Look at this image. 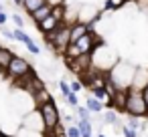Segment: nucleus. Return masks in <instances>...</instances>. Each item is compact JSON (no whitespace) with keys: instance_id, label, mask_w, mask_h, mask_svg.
<instances>
[{"instance_id":"16","label":"nucleus","mask_w":148,"mask_h":137,"mask_svg":"<svg viewBox=\"0 0 148 137\" xmlns=\"http://www.w3.org/2000/svg\"><path fill=\"white\" fill-rule=\"evenodd\" d=\"M75 109H77V115H79V119H89L91 111H89L87 107H75Z\"/></svg>"},{"instance_id":"18","label":"nucleus","mask_w":148,"mask_h":137,"mask_svg":"<svg viewBox=\"0 0 148 137\" xmlns=\"http://www.w3.org/2000/svg\"><path fill=\"white\" fill-rule=\"evenodd\" d=\"M81 89H83V81H81V79H75V81L71 83V91H73V93H79Z\"/></svg>"},{"instance_id":"28","label":"nucleus","mask_w":148,"mask_h":137,"mask_svg":"<svg viewBox=\"0 0 148 137\" xmlns=\"http://www.w3.org/2000/svg\"><path fill=\"white\" fill-rule=\"evenodd\" d=\"M0 12H4V6H2V4H0Z\"/></svg>"},{"instance_id":"4","label":"nucleus","mask_w":148,"mask_h":137,"mask_svg":"<svg viewBox=\"0 0 148 137\" xmlns=\"http://www.w3.org/2000/svg\"><path fill=\"white\" fill-rule=\"evenodd\" d=\"M63 20H65V6H63V4H55V6H53V12H51L43 22H39L37 28L41 30L43 36H47V34L55 32L61 24H65Z\"/></svg>"},{"instance_id":"24","label":"nucleus","mask_w":148,"mask_h":137,"mask_svg":"<svg viewBox=\"0 0 148 137\" xmlns=\"http://www.w3.org/2000/svg\"><path fill=\"white\" fill-rule=\"evenodd\" d=\"M6 20H8L6 12H0V26H4V24H6Z\"/></svg>"},{"instance_id":"29","label":"nucleus","mask_w":148,"mask_h":137,"mask_svg":"<svg viewBox=\"0 0 148 137\" xmlns=\"http://www.w3.org/2000/svg\"><path fill=\"white\" fill-rule=\"evenodd\" d=\"M97 137H106V135H97Z\"/></svg>"},{"instance_id":"5","label":"nucleus","mask_w":148,"mask_h":137,"mask_svg":"<svg viewBox=\"0 0 148 137\" xmlns=\"http://www.w3.org/2000/svg\"><path fill=\"white\" fill-rule=\"evenodd\" d=\"M4 73H6V77H8V79H12V81H21V79H25V77L33 75V65H31L27 59H23V57H18V55H16Z\"/></svg>"},{"instance_id":"15","label":"nucleus","mask_w":148,"mask_h":137,"mask_svg":"<svg viewBox=\"0 0 148 137\" xmlns=\"http://www.w3.org/2000/svg\"><path fill=\"white\" fill-rule=\"evenodd\" d=\"M25 47H27V49H29V53H33V55H39V53H41V51H39V47H37V43H35L33 38H29V40L25 43Z\"/></svg>"},{"instance_id":"19","label":"nucleus","mask_w":148,"mask_h":137,"mask_svg":"<svg viewBox=\"0 0 148 137\" xmlns=\"http://www.w3.org/2000/svg\"><path fill=\"white\" fill-rule=\"evenodd\" d=\"M59 91H61V93H63V95L67 97V95L71 93V87H69V85H67L65 81H61V83H59Z\"/></svg>"},{"instance_id":"9","label":"nucleus","mask_w":148,"mask_h":137,"mask_svg":"<svg viewBox=\"0 0 148 137\" xmlns=\"http://www.w3.org/2000/svg\"><path fill=\"white\" fill-rule=\"evenodd\" d=\"M49 0H25V4H23V8L29 12V14H33L35 10H39L43 4H47Z\"/></svg>"},{"instance_id":"21","label":"nucleus","mask_w":148,"mask_h":137,"mask_svg":"<svg viewBox=\"0 0 148 137\" xmlns=\"http://www.w3.org/2000/svg\"><path fill=\"white\" fill-rule=\"evenodd\" d=\"M12 20H14L16 28H23V26H25V20H23V16H21V14H14V16H12Z\"/></svg>"},{"instance_id":"26","label":"nucleus","mask_w":148,"mask_h":137,"mask_svg":"<svg viewBox=\"0 0 148 137\" xmlns=\"http://www.w3.org/2000/svg\"><path fill=\"white\" fill-rule=\"evenodd\" d=\"M45 137H57V133H45Z\"/></svg>"},{"instance_id":"3","label":"nucleus","mask_w":148,"mask_h":137,"mask_svg":"<svg viewBox=\"0 0 148 137\" xmlns=\"http://www.w3.org/2000/svg\"><path fill=\"white\" fill-rule=\"evenodd\" d=\"M45 40L51 45V49L57 55H65L67 49L71 47V24H61L55 32L47 34Z\"/></svg>"},{"instance_id":"8","label":"nucleus","mask_w":148,"mask_h":137,"mask_svg":"<svg viewBox=\"0 0 148 137\" xmlns=\"http://www.w3.org/2000/svg\"><path fill=\"white\" fill-rule=\"evenodd\" d=\"M16 55L10 51V49H4V47H0V71H6L8 69V65L12 63V59H14Z\"/></svg>"},{"instance_id":"6","label":"nucleus","mask_w":148,"mask_h":137,"mask_svg":"<svg viewBox=\"0 0 148 137\" xmlns=\"http://www.w3.org/2000/svg\"><path fill=\"white\" fill-rule=\"evenodd\" d=\"M87 32H91V24L81 22V20L73 22V24H71V45H75L79 38H83Z\"/></svg>"},{"instance_id":"11","label":"nucleus","mask_w":148,"mask_h":137,"mask_svg":"<svg viewBox=\"0 0 148 137\" xmlns=\"http://www.w3.org/2000/svg\"><path fill=\"white\" fill-rule=\"evenodd\" d=\"M77 125H79L83 137H91V123H89V119H79Z\"/></svg>"},{"instance_id":"10","label":"nucleus","mask_w":148,"mask_h":137,"mask_svg":"<svg viewBox=\"0 0 148 137\" xmlns=\"http://www.w3.org/2000/svg\"><path fill=\"white\" fill-rule=\"evenodd\" d=\"M85 107H87L91 113H101V111H103V101H99V99H95V97L91 95V97L87 99Z\"/></svg>"},{"instance_id":"17","label":"nucleus","mask_w":148,"mask_h":137,"mask_svg":"<svg viewBox=\"0 0 148 137\" xmlns=\"http://www.w3.org/2000/svg\"><path fill=\"white\" fill-rule=\"evenodd\" d=\"M65 99H67V103H69L71 107H79V103H77V93H73V91H71Z\"/></svg>"},{"instance_id":"27","label":"nucleus","mask_w":148,"mask_h":137,"mask_svg":"<svg viewBox=\"0 0 148 137\" xmlns=\"http://www.w3.org/2000/svg\"><path fill=\"white\" fill-rule=\"evenodd\" d=\"M0 137H8V135H6V133H2V131H0Z\"/></svg>"},{"instance_id":"20","label":"nucleus","mask_w":148,"mask_h":137,"mask_svg":"<svg viewBox=\"0 0 148 137\" xmlns=\"http://www.w3.org/2000/svg\"><path fill=\"white\" fill-rule=\"evenodd\" d=\"M124 137H138V133H136V129H132L130 125H126L124 127Z\"/></svg>"},{"instance_id":"25","label":"nucleus","mask_w":148,"mask_h":137,"mask_svg":"<svg viewBox=\"0 0 148 137\" xmlns=\"http://www.w3.org/2000/svg\"><path fill=\"white\" fill-rule=\"evenodd\" d=\"M12 4H16V6H23V4H25V0H12Z\"/></svg>"},{"instance_id":"1","label":"nucleus","mask_w":148,"mask_h":137,"mask_svg":"<svg viewBox=\"0 0 148 137\" xmlns=\"http://www.w3.org/2000/svg\"><path fill=\"white\" fill-rule=\"evenodd\" d=\"M39 117H41L45 133H57L59 123H61V115H59V109L51 97L39 103Z\"/></svg>"},{"instance_id":"7","label":"nucleus","mask_w":148,"mask_h":137,"mask_svg":"<svg viewBox=\"0 0 148 137\" xmlns=\"http://www.w3.org/2000/svg\"><path fill=\"white\" fill-rule=\"evenodd\" d=\"M53 6H55L53 2H47V4H43V6H41L39 10H35V12L31 14V18H33V22H35V24H39V22H43V20H45V18H47V16H49V14L53 12Z\"/></svg>"},{"instance_id":"13","label":"nucleus","mask_w":148,"mask_h":137,"mask_svg":"<svg viewBox=\"0 0 148 137\" xmlns=\"http://www.w3.org/2000/svg\"><path fill=\"white\" fill-rule=\"evenodd\" d=\"M65 135H67V137H83V135H81V129H79V125H77V123H75V125H71V127H67Z\"/></svg>"},{"instance_id":"14","label":"nucleus","mask_w":148,"mask_h":137,"mask_svg":"<svg viewBox=\"0 0 148 137\" xmlns=\"http://www.w3.org/2000/svg\"><path fill=\"white\" fill-rule=\"evenodd\" d=\"M124 2H126V0H108L103 8H106V10H116V8L124 6Z\"/></svg>"},{"instance_id":"12","label":"nucleus","mask_w":148,"mask_h":137,"mask_svg":"<svg viewBox=\"0 0 148 137\" xmlns=\"http://www.w3.org/2000/svg\"><path fill=\"white\" fill-rule=\"evenodd\" d=\"M12 34H14V40H18V43H23V45H25V43L31 38V36H29V34H27L23 28H14V30H12Z\"/></svg>"},{"instance_id":"22","label":"nucleus","mask_w":148,"mask_h":137,"mask_svg":"<svg viewBox=\"0 0 148 137\" xmlns=\"http://www.w3.org/2000/svg\"><path fill=\"white\" fill-rule=\"evenodd\" d=\"M138 119H140V117H130V119H128V125H130L132 129H138V127H140V121H138Z\"/></svg>"},{"instance_id":"23","label":"nucleus","mask_w":148,"mask_h":137,"mask_svg":"<svg viewBox=\"0 0 148 137\" xmlns=\"http://www.w3.org/2000/svg\"><path fill=\"white\" fill-rule=\"evenodd\" d=\"M116 121H118V115L116 113H108L106 115V123H116Z\"/></svg>"},{"instance_id":"2","label":"nucleus","mask_w":148,"mask_h":137,"mask_svg":"<svg viewBox=\"0 0 148 137\" xmlns=\"http://www.w3.org/2000/svg\"><path fill=\"white\" fill-rule=\"evenodd\" d=\"M130 117H146L148 115V107H146V99L142 89H138L136 85H132L128 89L126 95V109H124Z\"/></svg>"}]
</instances>
